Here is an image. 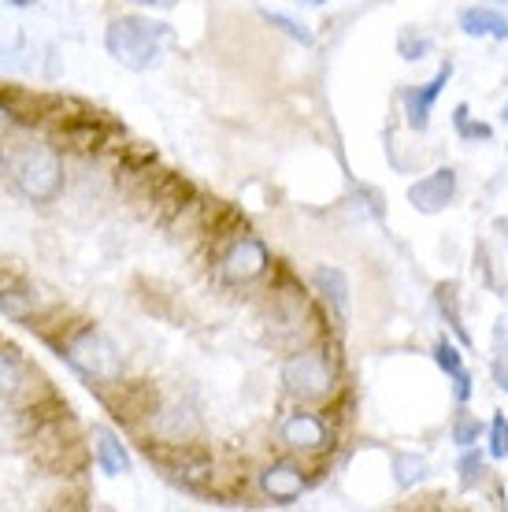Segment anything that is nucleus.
Instances as JSON below:
<instances>
[{"mask_svg":"<svg viewBox=\"0 0 508 512\" xmlns=\"http://www.w3.org/2000/svg\"><path fill=\"white\" fill-rule=\"evenodd\" d=\"M479 435H483V423H479V416H471L468 409L457 412V420H453V442L457 446H475L479 442Z\"/></svg>","mask_w":508,"mask_h":512,"instance_id":"18","label":"nucleus"},{"mask_svg":"<svg viewBox=\"0 0 508 512\" xmlns=\"http://www.w3.org/2000/svg\"><path fill=\"white\" fill-rule=\"evenodd\" d=\"M308 487L305 479V468L293 461H279L271 464L264 475H260V490H264L271 501H279V505H290L293 498H301V490Z\"/></svg>","mask_w":508,"mask_h":512,"instance_id":"8","label":"nucleus"},{"mask_svg":"<svg viewBox=\"0 0 508 512\" xmlns=\"http://www.w3.org/2000/svg\"><path fill=\"white\" fill-rule=\"evenodd\" d=\"M0 312L4 316H30V312H38V290H30V286H15V290H0Z\"/></svg>","mask_w":508,"mask_h":512,"instance_id":"14","label":"nucleus"},{"mask_svg":"<svg viewBox=\"0 0 508 512\" xmlns=\"http://www.w3.org/2000/svg\"><path fill=\"white\" fill-rule=\"evenodd\" d=\"M93 453H97V464H101V472L108 475H123L130 472V457L123 442L108 431V427H93Z\"/></svg>","mask_w":508,"mask_h":512,"instance_id":"13","label":"nucleus"},{"mask_svg":"<svg viewBox=\"0 0 508 512\" xmlns=\"http://www.w3.org/2000/svg\"><path fill=\"white\" fill-rule=\"evenodd\" d=\"M490 457H497V461H505L508 457V416L505 412H497L494 420H490Z\"/></svg>","mask_w":508,"mask_h":512,"instance_id":"22","label":"nucleus"},{"mask_svg":"<svg viewBox=\"0 0 508 512\" xmlns=\"http://www.w3.org/2000/svg\"><path fill=\"white\" fill-rule=\"evenodd\" d=\"M397 49H401V56H405V60H423V52L431 49V41H427V38H416V30H405V34H401V45H397Z\"/></svg>","mask_w":508,"mask_h":512,"instance_id":"25","label":"nucleus"},{"mask_svg":"<svg viewBox=\"0 0 508 512\" xmlns=\"http://www.w3.org/2000/svg\"><path fill=\"white\" fill-rule=\"evenodd\" d=\"M271 256H267V245L260 238H242L234 242L227 256H223V279L227 282H253L256 275H264Z\"/></svg>","mask_w":508,"mask_h":512,"instance_id":"6","label":"nucleus"},{"mask_svg":"<svg viewBox=\"0 0 508 512\" xmlns=\"http://www.w3.org/2000/svg\"><path fill=\"white\" fill-rule=\"evenodd\" d=\"M494 379H497V386L508 394V353H501V357L494 360Z\"/></svg>","mask_w":508,"mask_h":512,"instance_id":"27","label":"nucleus"},{"mask_svg":"<svg viewBox=\"0 0 508 512\" xmlns=\"http://www.w3.org/2000/svg\"><path fill=\"white\" fill-rule=\"evenodd\" d=\"M282 442L290 449H323L327 446V423L319 420L316 412H293L290 420L282 423Z\"/></svg>","mask_w":508,"mask_h":512,"instance_id":"11","label":"nucleus"},{"mask_svg":"<svg viewBox=\"0 0 508 512\" xmlns=\"http://www.w3.org/2000/svg\"><path fill=\"white\" fill-rule=\"evenodd\" d=\"M460 30L468 34V38H494V41H508V19L494 8H483V4H475V8H464L460 12Z\"/></svg>","mask_w":508,"mask_h":512,"instance_id":"12","label":"nucleus"},{"mask_svg":"<svg viewBox=\"0 0 508 512\" xmlns=\"http://www.w3.org/2000/svg\"><path fill=\"white\" fill-rule=\"evenodd\" d=\"M449 78H453V64H442V67H438V75H434L427 86L405 93L408 127H412V130H427V123H431V108H434V101L442 97V90H445V82H449Z\"/></svg>","mask_w":508,"mask_h":512,"instance_id":"9","label":"nucleus"},{"mask_svg":"<svg viewBox=\"0 0 508 512\" xmlns=\"http://www.w3.org/2000/svg\"><path fill=\"white\" fill-rule=\"evenodd\" d=\"M15 4H30V0H15Z\"/></svg>","mask_w":508,"mask_h":512,"instance_id":"31","label":"nucleus"},{"mask_svg":"<svg viewBox=\"0 0 508 512\" xmlns=\"http://www.w3.org/2000/svg\"><path fill=\"white\" fill-rule=\"evenodd\" d=\"M171 41V30L167 23H153V19H141V15H123L108 26L104 34V45L112 52L115 60L130 71H145L160 60L164 45Z\"/></svg>","mask_w":508,"mask_h":512,"instance_id":"1","label":"nucleus"},{"mask_svg":"<svg viewBox=\"0 0 508 512\" xmlns=\"http://www.w3.org/2000/svg\"><path fill=\"white\" fill-rule=\"evenodd\" d=\"M312 286H316L319 301L331 308L334 323L342 327L349 320V279L342 268H316L312 271Z\"/></svg>","mask_w":508,"mask_h":512,"instance_id":"10","label":"nucleus"},{"mask_svg":"<svg viewBox=\"0 0 508 512\" xmlns=\"http://www.w3.org/2000/svg\"><path fill=\"white\" fill-rule=\"evenodd\" d=\"M282 386L297 401H323L334 390V364L319 349H301L282 364Z\"/></svg>","mask_w":508,"mask_h":512,"instance_id":"4","label":"nucleus"},{"mask_svg":"<svg viewBox=\"0 0 508 512\" xmlns=\"http://www.w3.org/2000/svg\"><path fill=\"white\" fill-rule=\"evenodd\" d=\"M134 4H153V8H171L175 0H134Z\"/></svg>","mask_w":508,"mask_h":512,"instance_id":"28","label":"nucleus"},{"mask_svg":"<svg viewBox=\"0 0 508 512\" xmlns=\"http://www.w3.org/2000/svg\"><path fill=\"white\" fill-rule=\"evenodd\" d=\"M394 479L397 487H412V483H420L423 475H427V461L416 457V453H397L394 457Z\"/></svg>","mask_w":508,"mask_h":512,"instance_id":"16","label":"nucleus"},{"mask_svg":"<svg viewBox=\"0 0 508 512\" xmlns=\"http://www.w3.org/2000/svg\"><path fill=\"white\" fill-rule=\"evenodd\" d=\"M453 197H457V171L453 167H438L434 175L408 186V205L420 208V212H442Z\"/></svg>","mask_w":508,"mask_h":512,"instance_id":"5","label":"nucleus"},{"mask_svg":"<svg viewBox=\"0 0 508 512\" xmlns=\"http://www.w3.org/2000/svg\"><path fill=\"white\" fill-rule=\"evenodd\" d=\"M501 116H505V119H508V104H505V112H501Z\"/></svg>","mask_w":508,"mask_h":512,"instance_id":"30","label":"nucleus"},{"mask_svg":"<svg viewBox=\"0 0 508 512\" xmlns=\"http://www.w3.org/2000/svg\"><path fill=\"white\" fill-rule=\"evenodd\" d=\"M490 4H508V0H490Z\"/></svg>","mask_w":508,"mask_h":512,"instance_id":"29","label":"nucleus"},{"mask_svg":"<svg viewBox=\"0 0 508 512\" xmlns=\"http://www.w3.org/2000/svg\"><path fill=\"white\" fill-rule=\"evenodd\" d=\"M434 360H438V368H442L449 379H453L457 372H464V357H460V349L453 346L449 338H442V342L434 346Z\"/></svg>","mask_w":508,"mask_h":512,"instance_id":"20","label":"nucleus"},{"mask_svg":"<svg viewBox=\"0 0 508 512\" xmlns=\"http://www.w3.org/2000/svg\"><path fill=\"white\" fill-rule=\"evenodd\" d=\"M15 186H19L26 201L49 205L52 197L60 193V186H64V160L49 145H30L19 156V164H15Z\"/></svg>","mask_w":508,"mask_h":512,"instance_id":"2","label":"nucleus"},{"mask_svg":"<svg viewBox=\"0 0 508 512\" xmlns=\"http://www.w3.org/2000/svg\"><path fill=\"white\" fill-rule=\"evenodd\" d=\"M67 360H71L75 372H82L86 379H93V383L115 386L123 379V353H119V346L101 331H82L78 338H71Z\"/></svg>","mask_w":508,"mask_h":512,"instance_id":"3","label":"nucleus"},{"mask_svg":"<svg viewBox=\"0 0 508 512\" xmlns=\"http://www.w3.org/2000/svg\"><path fill=\"white\" fill-rule=\"evenodd\" d=\"M483 475H486V461H483V453H475V449H468L464 457H460V483L464 487H475V483H483Z\"/></svg>","mask_w":508,"mask_h":512,"instance_id":"21","label":"nucleus"},{"mask_svg":"<svg viewBox=\"0 0 508 512\" xmlns=\"http://www.w3.org/2000/svg\"><path fill=\"white\" fill-rule=\"evenodd\" d=\"M153 435L164 438L167 446H182V442L201 435V416L193 412V405H182V401L164 405L153 416Z\"/></svg>","mask_w":508,"mask_h":512,"instance_id":"7","label":"nucleus"},{"mask_svg":"<svg viewBox=\"0 0 508 512\" xmlns=\"http://www.w3.org/2000/svg\"><path fill=\"white\" fill-rule=\"evenodd\" d=\"M316 4H319V0H316Z\"/></svg>","mask_w":508,"mask_h":512,"instance_id":"32","label":"nucleus"},{"mask_svg":"<svg viewBox=\"0 0 508 512\" xmlns=\"http://www.w3.org/2000/svg\"><path fill=\"white\" fill-rule=\"evenodd\" d=\"M23 386V368L12 353H0V397H12Z\"/></svg>","mask_w":508,"mask_h":512,"instance_id":"19","label":"nucleus"},{"mask_svg":"<svg viewBox=\"0 0 508 512\" xmlns=\"http://www.w3.org/2000/svg\"><path fill=\"white\" fill-rule=\"evenodd\" d=\"M453 123H457V130H460V138H468V141H475V138H490V127H483V123H471L468 119V104H460L457 112H453Z\"/></svg>","mask_w":508,"mask_h":512,"instance_id":"23","label":"nucleus"},{"mask_svg":"<svg viewBox=\"0 0 508 512\" xmlns=\"http://www.w3.org/2000/svg\"><path fill=\"white\" fill-rule=\"evenodd\" d=\"M264 19H267V23H271V26H279V30H286V34H290V38H297V41H301V45H312V41H316V38H312V34H308V30H305V26H301V23H293L290 15L267 12Z\"/></svg>","mask_w":508,"mask_h":512,"instance_id":"24","label":"nucleus"},{"mask_svg":"<svg viewBox=\"0 0 508 512\" xmlns=\"http://www.w3.org/2000/svg\"><path fill=\"white\" fill-rule=\"evenodd\" d=\"M438 305H442L445 320L453 323L460 338L468 342V331H464V320H460V297H457V286H453V282H442V286H438Z\"/></svg>","mask_w":508,"mask_h":512,"instance_id":"17","label":"nucleus"},{"mask_svg":"<svg viewBox=\"0 0 508 512\" xmlns=\"http://www.w3.org/2000/svg\"><path fill=\"white\" fill-rule=\"evenodd\" d=\"M453 394H457L460 405H464V401L471 397V375L468 372H457V375H453Z\"/></svg>","mask_w":508,"mask_h":512,"instance_id":"26","label":"nucleus"},{"mask_svg":"<svg viewBox=\"0 0 508 512\" xmlns=\"http://www.w3.org/2000/svg\"><path fill=\"white\" fill-rule=\"evenodd\" d=\"M175 479L182 483V487L201 490V483L212 479V461H208V457H186V461L175 468Z\"/></svg>","mask_w":508,"mask_h":512,"instance_id":"15","label":"nucleus"}]
</instances>
